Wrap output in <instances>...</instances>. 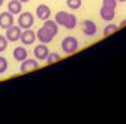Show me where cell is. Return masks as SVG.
<instances>
[{"label":"cell","mask_w":126,"mask_h":124,"mask_svg":"<svg viewBox=\"0 0 126 124\" xmlns=\"http://www.w3.org/2000/svg\"><path fill=\"white\" fill-rule=\"evenodd\" d=\"M79 47V43H78V39L73 36H67L62 39L61 42V48L62 51L64 52L66 55H72L77 52V49Z\"/></svg>","instance_id":"1"},{"label":"cell","mask_w":126,"mask_h":124,"mask_svg":"<svg viewBox=\"0 0 126 124\" xmlns=\"http://www.w3.org/2000/svg\"><path fill=\"white\" fill-rule=\"evenodd\" d=\"M18 25L22 29H28L34 25V15L30 12H22L18 17Z\"/></svg>","instance_id":"2"},{"label":"cell","mask_w":126,"mask_h":124,"mask_svg":"<svg viewBox=\"0 0 126 124\" xmlns=\"http://www.w3.org/2000/svg\"><path fill=\"white\" fill-rule=\"evenodd\" d=\"M20 42H22V44L24 46H32L35 41H37V36H35V32L34 30H32L30 28L28 29H23L22 34H20Z\"/></svg>","instance_id":"3"},{"label":"cell","mask_w":126,"mask_h":124,"mask_svg":"<svg viewBox=\"0 0 126 124\" xmlns=\"http://www.w3.org/2000/svg\"><path fill=\"white\" fill-rule=\"evenodd\" d=\"M35 36H37V39L39 41V42H40V43H44V44L50 43L52 41H53V38H54V36L52 34L47 28H44L43 25H42V27L37 30V32H35Z\"/></svg>","instance_id":"4"},{"label":"cell","mask_w":126,"mask_h":124,"mask_svg":"<svg viewBox=\"0 0 126 124\" xmlns=\"http://www.w3.org/2000/svg\"><path fill=\"white\" fill-rule=\"evenodd\" d=\"M39 68V62L35 58H25L24 61L20 62V72H30V71H34Z\"/></svg>","instance_id":"5"},{"label":"cell","mask_w":126,"mask_h":124,"mask_svg":"<svg viewBox=\"0 0 126 124\" xmlns=\"http://www.w3.org/2000/svg\"><path fill=\"white\" fill-rule=\"evenodd\" d=\"M5 37L8 39V42H16L20 39V34H22V28L19 25H12L8 29H5Z\"/></svg>","instance_id":"6"},{"label":"cell","mask_w":126,"mask_h":124,"mask_svg":"<svg viewBox=\"0 0 126 124\" xmlns=\"http://www.w3.org/2000/svg\"><path fill=\"white\" fill-rule=\"evenodd\" d=\"M33 53H34V58L35 60H38V61H46V58H47V56L49 53V48L44 43H39V44H37L34 47Z\"/></svg>","instance_id":"7"},{"label":"cell","mask_w":126,"mask_h":124,"mask_svg":"<svg viewBox=\"0 0 126 124\" xmlns=\"http://www.w3.org/2000/svg\"><path fill=\"white\" fill-rule=\"evenodd\" d=\"M82 32L85 36L87 37H93L94 34L97 33V25L94 22H92V20L87 19L85 20V22L82 23Z\"/></svg>","instance_id":"8"},{"label":"cell","mask_w":126,"mask_h":124,"mask_svg":"<svg viewBox=\"0 0 126 124\" xmlns=\"http://www.w3.org/2000/svg\"><path fill=\"white\" fill-rule=\"evenodd\" d=\"M14 24V15L9 12H3L0 14V28L8 29Z\"/></svg>","instance_id":"9"},{"label":"cell","mask_w":126,"mask_h":124,"mask_svg":"<svg viewBox=\"0 0 126 124\" xmlns=\"http://www.w3.org/2000/svg\"><path fill=\"white\" fill-rule=\"evenodd\" d=\"M35 14H37L38 19H40V20L44 22V20L49 19V17L52 14V10H50V8L47 4H39L37 6V9H35Z\"/></svg>","instance_id":"10"},{"label":"cell","mask_w":126,"mask_h":124,"mask_svg":"<svg viewBox=\"0 0 126 124\" xmlns=\"http://www.w3.org/2000/svg\"><path fill=\"white\" fill-rule=\"evenodd\" d=\"M116 9H111V8H105L102 6L101 10H100V17L102 20L105 22H112L116 17V12H115Z\"/></svg>","instance_id":"11"},{"label":"cell","mask_w":126,"mask_h":124,"mask_svg":"<svg viewBox=\"0 0 126 124\" xmlns=\"http://www.w3.org/2000/svg\"><path fill=\"white\" fill-rule=\"evenodd\" d=\"M23 10V3L19 0H10L8 3V12L12 13L13 15H19Z\"/></svg>","instance_id":"12"},{"label":"cell","mask_w":126,"mask_h":124,"mask_svg":"<svg viewBox=\"0 0 126 124\" xmlns=\"http://www.w3.org/2000/svg\"><path fill=\"white\" fill-rule=\"evenodd\" d=\"M13 57L16 62H22L28 57V51L23 47V46H18L14 48L13 51Z\"/></svg>","instance_id":"13"},{"label":"cell","mask_w":126,"mask_h":124,"mask_svg":"<svg viewBox=\"0 0 126 124\" xmlns=\"http://www.w3.org/2000/svg\"><path fill=\"white\" fill-rule=\"evenodd\" d=\"M76 25H77V17L73 13H67L66 22H64V24H63V27L71 30V29H75Z\"/></svg>","instance_id":"14"},{"label":"cell","mask_w":126,"mask_h":124,"mask_svg":"<svg viewBox=\"0 0 126 124\" xmlns=\"http://www.w3.org/2000/svg\"><path fill=\"white\" fill-rule=\"evenodd\" d=\"M43 27L44 28H47L49 32L53 34L54 37L58 34V24L54 22V20H50V19H47V20H44V23H43Z\"/></svg>","instance_id":"15"},{"label":"cell","mask_w":126,"mask_h":124,"mask_svg":"<svg viewBox=\"0 0 126 124\" xmlns=\"http://www.w3.org/2000/svg\"><path fill=\"white\" fill-rule=\"evenodd\" d=\"M67 13H68V12H64V10H59V12H57V14H56V17H54V22H56L58 25L63 27V24H64V22H66Z\"/></svg>","instance_id":"16"},{"label":"cell","mask_w":126,"mask_h":124,"mask_svg":"<svg viewBox=\"0 0 126 124\" xmlns=\"http://www.w3.org/2000/svg\"><path fill=\"white\" fill-rule=\"evenodd\" d=\"M61 60V55L59 53H57V52H50L49 51V53H48V56H47V58H46V62L48 65H52V63H56V62H58Z\"/></svg>","instance_id":"17"},{"label":"cell","mask_w":126,"mask_h":124,"mask_svg":"<svg viewBox=\"0 0 126 124\" xmlns=\"http://www.w3.org/2000/svg\"><path fill=\"white\" fill-rule=\"evenodd\" d=\"M117 29H119V25L113 24V23H110V24H107L106 27L103 28V36H105V37H109V36H111L112 33L116 32Z\"/></svg>","instance_id":"18"},{"label":"cell","mask_w":126,"mask_h":124,"mask_svg":"<svg viewBox=\"0 0 126 124\" xmlns=\"http://www.w3.org/2000/svg\"><path fill=\"white\" fill-rule=\"evenodd\" d=\"M66 4L71 10H77L82 6V0H66Z\"/></svg>","instance_id":"19"},{"label":"cell","mask_w":126,"mask_h":124,"mask_svg":"<svg viewBox=\"0 0 126 124\" xmlns=\"http://www.w3.org/2000/svg\"><path fill=\"white\" fill-rule=\"evenodd\" d=\"M8 70V60L4 56H0V75L5 74Z\"/></svg>","instance_id":"20"},{"label":"cell","mask_w":126,"mask_h":124,"mask_svg":"<svg viewBox=\"0 0 126 124\" xmlns=\"http://www.w3.org/2000/svg\"><path fill=\"white\" fill-rule=\"evenodd\" d=\"M102 6H105V8H111V9H116V6H117V0H102Z\"/></svg>","instance_id":"21"},{"label":"cell","mask_w":126,"mask_h":124,"mask_svg":"<svg viewBox=\"0 0 126 124\" xmlns=\"http://www.w3.org/2000/svg\"><path fill=\"white\" fill-rule=\"evenodd\" d=\"M8 48V39L5 36L0 34V53L4 52V51Z\"/></svg>","instance_id":"22"},{"label":"cell","mask_w":126,"mask_h":124,"mask_svg":"<svg viewBox=\"0 0 126 124\" xmlns=\"http://www.w3.org/2000/svg\"><path fill=\"white\" fill-rule=\"evenodd\" d=\"M126 25V19H124V20H121V23H120V25H119V28H122V27H125Z\"/></svg>","instance_id":"23"},{"label":"cell","mask_w":126,"mask_h":124,"mask_svg":"<svg viewBox=\"0 0 126 124\" xmlns=\"http://www.w3.org/2000/svg\"><path fill=\"white\" fill-rule=\"evenodd\" d=\"M20 3H28V1H30V0H19Z\"/></svg>","instance_id":"24"},{"label":"cell","mask_w":126,"mask_h":124,"mask_svg":"<svg viewBox=\"0 0 126 124\" xmlns=\"http://www.w3.org/2000/svg\"><path fill=\"white\" fill-rule=\"evenodd\" d=\"M117 3H126V0H117Z\"/></svg>","instance_id":"25"},{"label":"cell","mask_w":126,"mask_h":124,"mask_svg":"<svg viewBox=\"0 0 126 124\" xmlns=\"http://www.w3.org/2000/svg\"><path fill=\"white\" fill-rule=\"evenodd\" d=\"M3 4H4V0H0V6H1Z\"/></svg>","instance_id":"26"}]
</instances>
